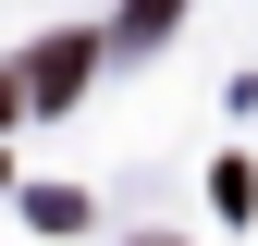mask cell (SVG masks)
I'll use <instances>...</instances> for the list:
<instances>
[{"label":"cell","instance_id":"cell-1","mask_svg":"<svg viewBox=\"0 0 258 246\" xmlns=\"http://www.w3.org/2000/svg\"><path fill=\"white\" fill-rule=\"evenodd\" d=\"M86 86V37H61V49H37V74H25V99H74Z\"/></svg>","mask_w":258,"mask_h":246},{"label":"cell","instance_id":"cell-2","mask_svg":"<svg viewBox=\"0 0 258 246\" xmlns=\"http://www.w3.org/2000/svg\"><path fill=\"white\" fill-rule=\"evenodd\" d=\"M172 13H184V0H136V25H172Z\"/></svg>","mask_w":258,"mask_h":246},{"label":"cell","instance_id":"cell-3","mask_svg":"<svg viewBox=\"0 0 258 246\" xmlns=\"http://www.w3.org/2000/svg\"><path fill=\"white\" fill-rule=\"evenodd\" d=\"M0 123H13V86H0Z\"/></svg>","mask_w":258,"mask_h":246}]
</instances>
